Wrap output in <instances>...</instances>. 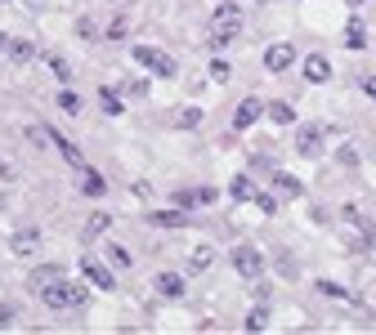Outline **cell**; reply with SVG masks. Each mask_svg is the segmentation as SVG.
Instances as JSON below:
<instances>
[{"label": "cell", "mask_w": 376, "mask_h": 335, "mask_svg": "<svg viewBox=\"0 0 376 335\" xmlns=\"http://www.w3.org/2000/svg\"><path fill=\"white\" fill-rule=\"evenodd\" d=\"M242 36V5L238 0H220L215 5V14H211V50H224V45H233Z\"/></svg>", "instance_id": "1"}, {"label": "cell", "mask_w": 376, "mask_h": 335, "mask_svg": "<svg viewBox=\"0 0 376 335\" xmlns=\"http://www.w3.org/2000/svg\"><path fill=\"white\" fill-rule=\"evenodd\" d=\"M41 300L50 304L54 313H63V309H81V304H86V286H81V282H72V277L63 273L59 282H50V286L41 291Z\"/></svg>", "instance_id": "2"}, {"label": "cell", "mask_w": 376, "mask_h": 335, "mask_svg": "<svg viewBox=\"0 0 376 335\" xmlns=\"http://www.w3.org/2000/svg\"><path fill=\"white\" fill-rule=\"evenodd\" d=\"M135 63L148 67L153 76H175V59L166 50H157V45H135Z\"/></svg>", "instance_id": "3"}, {"label": "cell", "mask_w": 376, "mask_h": 335, "mask_svg": "<svg viewBox=\"0 0 376 335\" xmlns=\"http://www.w3.org/2000/svg\"><path fill=\"white\" fill-rule=\"evenodd\" d=\"M233 268H238L247 282H260V273H265V260H260L256 246H238V251H233Z\"/></svg>", "instance_id": "4"}, {"label": "cell", "mask_w": 376, "mask_h": 335, "mask_svg": "<svg viewBox=\"0 0 376 335\" xmlns=\"http://www.w3.org/2000/svg\"><path fill=\"white\" fill-rule=\"evenodd\" d=\"M265 103H260V99H251V94H247V99H242L238 103V112H233V126H238V130H247V126H256V121L260 117H265Z\"/></svg>", "instance_id": "5"}, {"label": "cell", "mask_w": 376, "mask_h": 335, "mask_svg": "<svg viewBox=\"0 0 376 335\" xmlns=\"http://www.w3.org/2000/svg\"><path fill=\"white\" fill-rule=\"evenodd\" d=\"M291 63H296V50H291L287 41H282V45H269V50H265V67H269V72H287Z\"/></svg>", "instance_id": "6"}, {"label": "cell", "mask_w": 376, "mask_h": 335, "mask_svg": "<svg viewBox=\"0 0 376 335\" xmlns=\"http://www.w3.org/2000/svg\"><path fill=\"white\" fill-rule=\"evenodd\" d=\"M81 268H86V277H90L94 286H103V291H112V286H117L112 268H103V260H94V255H86V260H81Z\"/></svg>", "instance_id": "7"}, {"label": "cell", "mask_w": 376, "mask_h": 335, "mask_svg": "<svg viewBox=\"0 0 376 335\" xmlns=\"http://www.w3.org/2000/svg\"><path fill=\"white\" fill-rule=\"evenodd\" d=\"M323 126H300V134H296V148L305 152V157H318V148H323Z\"/></svg>", "instance_id": "8"}, {"label": "cell", "mask_w": 376, "mask_h": 335, "mask_svg": "<svg viewBox=\"0 0 376 335\" xmlns=\"http://www.w3.org/2000/svg\"><path fill=\"white\" fill-rule=\"evenodd\" d=\"M153 286H157V295H162V300H180V295H184V277L180 273H157Z\"/></svg>", "instance_id": "9"}, {"label": "cell", "mask_w": 376, "mask_h": 335, "mask_svg": "<svg viewBox=\"0 0 376 335\" xmlns=\"http://www.w3.org/2000/svg\"><path fill=\"white\" fill-rule=\"evenodd\" d=\"M36 242H41V233H36V228H18V233L9 237V255H32Z\"/></svg>", "instance_id": "10"}, {"label": "cell", "mask_w": 376, "mask_h": 335, "mask_svg": "<svg viewBox=\"0 0 376 335\" xmlns=\"http://www.w3.org/2000/svg\"><path fill=\"white\" fill-rule=\"evenodd\" d=\"M300 193H305V184H300L296 175H274V197L278 201H296Z\"/></svg>", "instance_id": "11"}, {"label": "cell", "mask_w": 376, "mask_h": 335, "mask_svg": "<svg viewBox=\"0 0 376 335\" xmlns=\"http://www.w3.org/2000/svg\"><path fill=\"white\" fill-rule=\"evenodd\" d=\"M215 201V188H184V193H175V206H211Z\"/></svg>", "instance_id": "12"}, {"label": "cell", "mask_w": 376, "mask_h": 335, "mask_svg": "<svg viewBox=\"0 0 376 335\" xmlns=\"http://www.w3.org/2000/svg\"><path fill=\"white\" fill-rule=\"evenodd\" d=\"M103 188H108V179H103L99 170L81 166V193H86V197H103Z\"/></svg>", "instance_id": "13"}, {"label": "cell", "mask_w": 376, "mask_h": 335, "mask_svg": "<svg viewBox=\"0 0 376 335\" xmlns=\"http://www.w3.org/2000/svg\"><path fill=\"white\" fill-rule=\"evenodd\" d=\"M148 219H153L157 228H184V224H188L184 206H175V210H153V215H148Z\"/></svg>", "instance_id": "14"}, {"label": "cell", "mask_w": 376, "mask_h": 335, "mask_svg": "<svg viewBox=\"0 0 376 335\" xmlns=\"http://www.w3.org/2000/svg\"><path fill=\"white\" fill-rule=\"evenodd\" d=\"M63 277V268L59 264H45V268H32V277H27V286H36V291H45L50 282H59Z\"/></svg>", "instance_id": "15"}, {"label": "cell", "mask_w": 376, "mask_h": 335, "mask_svg": "<svg viewBox=\"0 0 376 335\" xmlns=\"http://www.w3.org/2000/svg\"><path fill=\"white\" fill-rule=\"evenodd\" d=\"M305 76H309V81H318V85H323L327 76H332V63H327L323 54H309V59H305Z\"/></svg>", "instance_id": "16"}, {"label": "cell", "mask_w": 376, "mask_h": 335, "mask_svg": "<svg viewBox=\"0 0 376 335\" xmlns=\"http://www.w3.org/2000/svg\"><path fill=\"white\" fill-rule=\"evenodd\" d=\"M211 260H215L211 246H193V251H188V268H193V273H206V268H211Z\"/></svg>", "instance_id": "17"}, {"label": "cell", "mask_w": 376, "mask_h": 335, "mask_svg": "<svg viewBox=\"0 0 376 335\" xmlns=\"http://www.w3.org/2000/svg\"><path fill=\"white\" fill-rule=\"evenodd\" d=\"M5 54H9L14 63H32V59H36V45H32V41H9Z\"/></svg>", "instance_id": "18"}, {"label": "cell", "mask_w": 376, "mask_h": 335, "mask_svg": "<svg viewBox=\"0 0 376 335\" xmlns=\"http://www.w3.org/2000/svg\"><path fill=\"white\" fill-rule=\"evenodd\" d=\"M269 121H274V126H291V121H296V108H291V103H269Z\"/></svg>", "instance_id": "19"}, {"label": "cell", "mask_w": 376, "mask_h": 335, "mask_svg": "<svg viewBox=\"0 0 376 335\" xmlns=\"http://www.w3.org/2000/svg\"><path fill=\"white\" fill-rule=\"evenodd\" d=\"M99 108L108 112V117H121V112H126V108H121V99H117V90H99Z\"/></svg>", "instance_id": "20"}, {"label": "cell", "mask_w": 376, "mask_h": 335, "mask_svg": "<svg viewBox=\"0 0 376 335\" xmlns=\"http://www.w3.org/2000/svg\"><path fill=\"white\" fill-rule=\"evenodd\" d=\"M50 143H59V152H63V161H68V166H86V161H81V152L72 148L68 139H59V134H50Z\"/></svg>", "instance_id": "21"}, {"label": "cell", "mask_w": 376, "mask_h": 335, "mask_svg": "<svg viewBox=\"0 0 376 335\" xmlns=\"http://www.w3.org/2000/svg\"><path fill=\"white\" fill-rule=\"evenodd\" d=\"M233 201H256V184H251L247 175L233 179Z\"/></svg>", "instance_id": "22"}, {"label": "cell", "mask_w": 376, "mask_h": 335, "mask_svg": "<svg viewBox=\"0 0 376 335\" xmlns=\"http://www.w3.org/2000/svg\"><path fill=\"white\" fill-rule=\"evenodd\" d=\"M175 126H180V130H197V126H202V108H184L180 117H175Z\"/></svg>", "instance_id": "23"}, {"label": "cell", "mask_w": 376, "mask_h": 335, "mask_svg": "<svg viewBox=\"0 0 376 335\" xmlns=\"http://www.w3.org/2000/svg\"><path fill=\"white\" fill-rule=\"evenodd\" d=\"M126 32H130V23H126V18H112V23L103 27V41H126Z\"/></svg>", "instance_id": "24"}, {"label": "cell", "mask_w": 376, "mask_h": 335, "mask_svg": "<svg viewBox=\"0 0 376 335\" xmlns=\"http://www.w3.org/2000/svg\"><path fill=\"white\" fill-rule=\"evenodd\" d=\"M108 224H112V215H90V224H86V237H99V233H108Z\"/></svg>", "instance_id": "25"}, {"label": "cell", "mask_w": 376, "mask_h": 335, "mask_svg": "<svg viewBox=\"0 0 376 335\" xmlns=\"http://www.w3.org/2000/svg\"><path fill=\"white\" fill-rule=\"evenodd\" d=\"M77 32H81V41H99V23L94 18H77Z\"/></svg>", "instance_id": "26"}, {"label": "cell", "mask_w": 376, "mask_h": 335, "mask_svg": "<svg viewBox=\"0 0 376 335\" xmlns=\"http://www.w3.org/2000/svg\"><path fill=\"white\" fill-rule=\"evenodd\" d=\"M345 45H350V50H363V45H368V36H363L359 23H350V32H345Z\"/></svg>", "instance_id": "27"}, {"label": "cell", "mask_w": 376, "mask_h": 335, "mask_svg": "<svg viewBox=\"0 0 376 335\" xmlns=\"http://www.w3.org/2000/svg\"><path fill=\"white\" fill-rule=\"evenodd\" d=\"M59 108L68 112V117H77V112H81V99H77L72 90H63V94H59Z\"/></svg>", "instance_id": "28"}, {"label": "cell", "mask_w": 376, "mask_h": 335, "mask_svg": "<svg viewBox=\"0 0 376 335\" xmlns=\"http://www.w3.org/2000/svg\"><path fill=\"white\" fill-rule=\"evenodd\" d=\"M265 327H269V313L265 309H251L247 313V331H265Z\"/></svg>", "instance_id": "29"}, {"label": "cell", "mask_w": 376, "mask_h": 335, "mask_svg": "<svg viewBox=\"0 0 376 335\" xmlns=\"http://www.w3.org/2000/svg\"><path fill=\"white\" fill-rule=\"evenodd\" d=\"M108 255H112V264H117V268H130V264H135V260H130V251H126V246H117V242L108 246Z\"/></svg>", "instance_id": "30"}, {"label": "cell", "mask_w": 376, "mask_h": 335, "mask_svg": "<svg viewBox=\"0 0 376 335\" xmlns=\"http://www.w3.org/2000/svg\"><path fill=\"white\" fill-rule=\"evenodd\" d=\"M318 291L332 295V300H350V291H345V286H336V282H318Z\"/></svg>", "instance_id": "31"}, {"label": "cell", "mask_w": 376, "mask_h": 335, "mask_svg": "<svg viewBox=\"0 0 376 335\" xmlns=\"http://www.w3.org/2000/svg\"><path fill=\"white\" fill-rule=\"evenodd\" d=\"M211 76H215V81H229V76H233V67L224 63V59H215V63H211Z\"/></svg>", "instance_id": "32"}, {"label": "cell", "mask_w": 376, "mask_h": 335, "mask_svg": "<svg viewBox=\"0 0 376 335\" xmlns=\"http://www.w3.org/2000/svg\"><path fill=\"white\" fill-rule=\"evenodd\" d=\"M27 139H32V143H36V148H41V143H45V139H50V130H45V126H27Z\"/></svg>", "instance_id": "33"}, {"label": "cell", "mask_w": 376, "mask_h": 335, "mask_svg": "<svg viewBox=\"0 0 376 335\" xmlns=\"http://www.w3.org/2000/svg\"><path fill=\"white\" fill-rule=\"evenodd\" d=\"M9 179H18V170H14V161L0 157V184H9Z\"/></svg>", "instance_id": "34"}, {"label": "cell", "mask_w": 376, "mask_h": 335, "mask_svg": "<svg viewBox=\"0 0 376 335\" xmlns=\"http://www.w3.org/2000/svg\"><path fill=\"white\" fill-rule=\"evenodd\" d=\"M256 206L265 210V215H274V210H278V197H256Z\"/></svg>", "instance_id": "35"}, {"label": "cell", "mask_w": 376, "mask_h": 335, "mask_svg": "<svg viewBox=\"0 0 376 335\" xmlns=\"http://www.w3.org/2000/svg\"><path fill=\"white\" fill-rule=\"evenodd\" d=\"M50 67H54V76H63V81H68V76H72V67L63 63V59H50Z\"/></svg>", "instance_id": "36"}, {"label": "cell", "mask_w": 376, "mask_h": 335, "mask_svg": "<svg viewBox=\"0 0 376 335\" xmlns=\"http://www.w3.org/2000/svg\"><path fill=\"white\" fill-rule=\"evenodd\" d=\"M9 322H14V309H9V304H0V331H5Z\"/></svg>", "instance_id": "37"}, {"label": "cell", "mask_w": 376, "mask_h": 335, "mask_svg": "<svg viewBox=\"0 0 376 335\" xmlns=\"http://www.w3.org/2000/svg\"><path fill=\"white\" fill-rule=\"evenodd\" d=\"M363 94H372V99H376V76H363Z\"/></svg>", "instance_id": "38"}, {"label": "cell", "mask_w": 376, "mask_h": 335, "mask_svg": "<svg viewBox=\"0 0 376 335\" xmlns=\"http://www.w3.org/2000/svg\"><path fill=\"white\" fill-rule=\"evenodd\" d=\"M5 50H9V36H5V32H0V54H5Z\"/></svg>", "instance_id": "39"}]
</instances>
